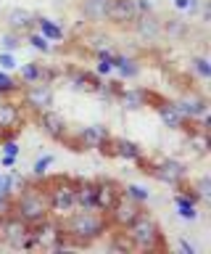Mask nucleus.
<instances>
[{
  "label": "nucleus",
  "instance_id": "f257e3e1",
  "mask_svg": "<svg viewBox=\"0 0 211 254\" xmlns=\"http://www.w3.org/2000/svg\"><path fill=\"white\" fill-rule=\"evenodd\" d=\"M58 228L72 238V241L80 246V249H87L92 246V241H98L103 233H108L111 222H108V214L98 212V209H72L64 217H56Z\"/></svg>",
  "mask_w": 211,
  "mask_h": 254
},
{
  "label": "nucleus",
  "instance_id": "f03ea898",
  "mask_svg": "<svg viewBox=\"0 0 211 254\" xmlns=\"http://www.w3.org/2000/svg\"><path fill=\"white\" fill-rule=\"evenodd\" d=\"M124 230H127L132 241V252H167L169 249L167 241H164L159 220L148 209H140V214Z\"/></svg>",
  "mask_w": 211,
  "mask_h": 254
},
{
  "label": "nucleus",
  "instance_id": "7ed1b4c3",
  "mask_svg": "<svg viewBox=\"0 0 211 254\" xmlns=\"http://www.w3.org/2000/svg\"><path fill=\"white\" fill-rule=\"evenodd\" d=\"M13 214L21 217L27 225H35V222H40L50 214L48 190L42 188L40 178H37L35 183H27V186L13 196Z\"/></svg>",
  "mask_w": 211,
  "mask_h": 254
},
{
  "label": "nucleus",
  "instance_id": "20e7f679",
  "mask_svg": "<svg viewBox=\"0 0 211 254\" xmlns=\"http://www.w3.org/2000/svg\"><path fill=\"white\" fill-rule=\"evenodd\" d=\"M42 188L48 190L50 217H64L74 209V178L72 175H42Z\"/></svg>",
  "mask_w": 211,
  "mask_h": 254
},
{
  "label": "nucleus",
  "instance_id": "39448f33",
  "mask_svg": "<svg viewBox=\"0 0 211 254\" xmlns=\"http://www.w3.org/2000/svg\"><path fill=\"white\" fill-rule=\"evenodd\" d=\"M98 151L103 156H108V159H124V162H132V164H137L140 159H143V154H145L135 140L119 138V135H108V138L98 146Z\"/></svg>",
  "mask_w": 211,
  "mask_h": 254
},
{
  "label": "nucleus",
  "instance_id": "423d86ee",
  "mask_svg": "<svg viewBox=\"0 0 211 254\" xmlns=\"http://www.w3.org/2000/svg\"><path fill=\"white\" fill-rule=\"evenodd\" d=\"M27 238H29V225L16 214H5L0 217V244L8 249H27Z\"/></svg>",
  "mask_w": 211,
  "mask_h": 254
},
{
  "label": "nucleus",
  "instance_id": "0eeeda50",
  "mask_svg": "<svg viewBox=\"0 0 211 254\" xmlns=\"http://www.w3.org/2000/svg\"><path fill=\"white\" fill-rule=\"evenodd\" d=\"M143 175H151L153 180L164 183V186L177 188L179 183H182V180L187 178V167H185L182 162H177V159H171V156H164L161 162H156L153 167L143 170Z\"/></svg>",
  "mask_w": 211,
  "mask_h": 254
},
{
  "label": "nucleus",
  "instance_id": "6e6552de",
  "mask_svg": "<svg viewBox=\"0 0 211 254\" xmlns=\"http://www.w3.org/2000/svg\"><path fill=\"white\" fill-rule=\"evenodd\" d=\"M21 103H24V109L32 111V114H40V111L50 109L53 106V85L35 82V85L21 87Z\"/></svg>",
  "mask_w": 211,
  "mask_h": 254
},
{
  "label": "nucleus",
  "instance_id": "1a4fd4ad",
  "mask_svg": "<svg viewBox=\"0 0 211 254\" xmlns=\"http://www.w3.org/2000/svg\"><path fill=\"white\" fill-rule=\"evenodd\" d=\"M122 196V183H116L111 178H98L95 180V209L108 214L116 206Z\"/></svg>",
  "mask_w": 211,
  "mask_h": 254
},
{
  "label": "nucleus",
  "instance_id": "9d476101",
  "mask_svg": "<svg viewBox=\"0 0 211 254\" xmlns=\"http://www.w3.org/2000/svg\"><path fill=\"white\" fill-rule=\"evenodd\" d=\"M61 79L66 82V87H72V90L77 93H90V95H95L98 93V87H100V79L98 74H92V71L87 69H69L61 74Z\"/></svg>",
  "mask_w": 211,
  "mask_h": 254
},
{
  "label": "nucleus",
  "instance_id": "9b49d317",
  "mask_svg": "<svg viewBox=\"0 0 211 254\" xmlns=\"http://www.w3.org/2000/svg\"><path fill=\"white\" fill-rule=\"evenodd\" d=\"M35 122H37V127L48 135V138H53V140H61V135L66 132V127H69V122H66V117L64 114H58L56 109H45V111H40V114H35Z\"/></svg>",
  "mask_w": 211,
  "mask_h": 254
},
{
  "label": "nucleus",
  "instance_id": "f8f14e48",
  "mask_svg": "<svg viewBox=\"0 0 211 254\" xmlns=\"http://www.w3.org/2000/svg\"><path fill=\"white\" fill-rule=\"evenodd\" d=\"M140 209H143V204L132 201V198H127L122 193L119 201H116V206L108 212V222H111V228H127L129 222L140 214Z\"/></svg>",
  "mask_w": 211,
  "mask_h": 254
},
{
  "label": "nucleus",
  "instance_id": "ddd939ff",
  "mask_svg": "<svg viewBox=\"0 0 211 254\" xmlns=\"http://www.w3.org/2000/svg\"><path fill=\"white\" fill-rule=\"evenodd\" d=\"M106 19L111 24H116V27H132V21L137 19L135 0H111Z\"/></svg>",
  "mask_w": 211,
  "mask_h": 254
},
{
  "label": "nucleus",
  "instance_id": "4468645a",
  "mask_svg": "<svg viewBox=\"0 0 211 254\" xmlns=\"http://www.w3.org/2000/svg\"><path fill=\"white\" fill-rule=\"evenodd\" d=\"M116 103H122L124 111H140L148 106V87H116Z\"/></svg>",
  "mask_w": 211,
  "mask_h": 254
},
{
  "label": "nucleus",
  "instance_id": "2eb2a0df",
  "mask_svg": "<svg viewBox=\"0 0 211 254\" xmlns=\"http://www.w3.org/2000/svg\"><path fill=\"white\" fill-rule=\"evenodd\" d=\"M132 29H135V35L143 40V43H156L164 32H161V21L156 19L153 13H143L137 16L135 21H132Z\"/></svg>",
  "mask_w": 211,
  "mask_h": 254
},
{
  "label": "nucleus",
  "instance_id": "dca6fc26",
  "mask_svg": "<svg viewBox=\"0 0 211 254\" xmlns=\"http://www.w3.org/2000/svg\"><path fill=\"white\" fill-rule=\"evenodd\" d=\"M74 209H95V180L74 178Z\"/></svg>",
  "mask_w": 211,
  "mask_h": 254
},
{
  "label": "nucleus",
  "instance_id": "f3484780",
  "mask_svg": "<svg viewBox=\"0 0 211 254\" xmlns=\"http://www.w3.org/2000/svg\"><path fill=\"white\" fill-rule=\"evenodd\" d=\"M108 135H111V130H108L106 125H100V122H95V125H80V140H82V146L87 151L98 148Z\"/></svg>",
  "mask_w": 211,
  "mask_h": 254
},
{
  "label": "nucleus",
  "instance_id": "a211bd4d",
  "mask_svg": "<svg viewBox=\"0 0 211 254\" xmlns=\"http://www.w3.org/2000/svg\"><path fill=\"white\" fill-rule=\"evenodd\" d=\"M35 16L37 13L27 11V8H11L5 13V21H8V29L19 32V35H27V32L35 29Z\"/></svg>",
  "mask_w": 211,
  "mask_h": 254
},
{
  "label": "nucleus",
  "instance_id": "6ab92c4d",
  "mask_svg": "<svg viewBox=\"0 0 211 254\" xmlns=\"http://www.w3.org/2000/svg\"><path fill=\"white\" fill-rule=\"evenodd\" d=\"M198 198L195 196H190V193H182V190H179V193L174 196V206H177V217L179 220H185V222H195L201 217V212H198Z\"/></svg>",
  "mask_w": 211,
  "mask_h": 254
},
{
  "label": "nucleus",
  "instance_id": "aec40b11",
  "mask_svg": "<svg viewBox=\"0 0 211 254\" xmlns=\"http://www.w3.org/2000/svg\"><path fill=\"white\" fill-rule=\"evenodd\" d=\"M114 71H119L122 79H137L140 71H143V66H140V59H135V56L116 53L114 56Z\"/></svg>",
  "mask_w": 211,
  "mask_h": 254
},
{
  "label": "nucleus",
  "instance_id": "412c9836",
  "mask_svg": "<svg viewBox=\"0 0 211 254\" xmlns=\"http://www.w3.org/2000/svg\"><path fill=\"white\" fill-rule=\"evenodd\" d=\"M35 29L40 32V35L45 40H50V43H64V27L56 21V19H50V16H35Z\"/></svg>",
  "mask_w": 211,
  "mask_h": 254
},
{
  "label": "nucleus",
  "instance_id": "4be33fe9",
  "mask_svg": "<svg viewBox=\"0 0 211 254\" xmlns=\"http://www.w3.org/2000/svg\"><path fill=\"white\" fill-rule=\"evenodd\" d=\"M156 111H159L164 127H169V130H179V127H182V122H185L182 114H179L177 106H174V101H169V98H164L159 106H156Z\"/></svg>",
  "mask_w": 211,
  "mask_h": 254
},
{
  "label": "nucleus",
  "instance_id": "5701e85b",
  "mask_svg": "<svg viewBox=\"0 0 211 254\" xmlns=\"http://www.w3.org/2000/svg\"><path fill=\"white\" fill-rule=\"evenodd\" d=\"M187 71H190V77H198L201 82L211 79V64H209L206 56H193V59H190V66H187Z\"/></svg>",
  "mask_w": 211,
  "mask_h": 254
},
{
  "label": "nucleus",
  "instance_id": "b1692460",
  "mask_svg": "<svg viewBox=\"0 0 211 254\" xmlns=\"http://www.w3.org/2000/svg\"><path fill=\"white\" fill-rule=\"evenodd\" d=\"M111 230V241H108V249L111 252H132V241L124 228H108Z\"/></svg>",
  "mask_w": 211,
  "mask_h": 254
},
{
  "label": "nucleus",
  "instance_id": "393cba45",
  "mask_svg": "<svg viewBox=\"0 0 211 254\" xmlns=\"http://www.w3.org/2000/svg\"><path fill=\"white\" fill-rule=\"evenodd\" d=\"M24 43H29V48H35V51H37V53H42V56L53 53V43H50V40H45L37 29L27 32V35H24Z\"/></svg>",
  "mask_w": 211,
  "mask_h": 254
},
{
  "label": "nucleus",
  "instance_id": "a878e982",
  "mask_svg": "<svg viewBox=\"0 0 211 254\" xmlns=\"http://www.w3.org/2000/svg\"><path fill=\"white\" fill-rule=\"evenodd\" d=\"M187 146L193 148L195 156H206L209 154V132H187Z\"/></svg>",
  "mask_w": 211,
  "mask_h": 254
},
{
  "label": "nucleus",
  "instance_id": "bb28decb",
  "mask_svg": "<svg viewBox=\"0 0 211 254\" xmlns=\"http://www.w3.org/2000/svg\"><path fill=\"white\" fill-rule=\"evenodd\" d=\"M122 193L127 198H132V201H137V204H145L148 198H151V190L145 186H140V183H127V186H122Z\"/></svg>",
  "mask_w": 211,
  "mask_h": 254
},
{
  "label": "nucleus",
  "instance_id": "cd10ccee",
  "mask_svg": "<svg viewBox=\"0 0 211 254\" xmlns=\"http://www.w3.org/2000/svg\"><path fill=\"white\" fill-rule=\"evenodd\" d=\"M21 45H24V35H19V32L8 29V32H3V35H0V51H11V53H16Z\"/></svg>",
  "mask_w": 211,
  "mask_h": 254
},
{
  "label": "nucleus",
  "instance_id": "c85d7f7f",
  "mask_svg": "<svg viewBox=\"0 0 211 254\" xmlns=\"http://www.w3.org/2000/svg\"><path fill=\"white\" fill-rule=\"evenodd\" d=\"M161 32H167V35H171V37H185L187 35V21H182L179 16L167 19V21H161Z\"/></svg>",
  "mask_w": 211,
  "mask_h": 254
},
{
  "label": "nucleus",
  "instance_id": "c756f323",
  "mask_svg": "<svg viewBox=\"0 0 211 254\" xmlns=\"http://www.w3.org/2000/svg\"><path fill=\"white\" fill-rule=\"evenodd\" d=\"M203 0H171V8L182 16H198V8H201Z\"/></svg>",
  "mask_w": 211,
  "mask_h": 254
},
{
  "label": "nucleus",
  "instance_id": "7c9ffc66",
  "mask_svg": "<svg viewBox=\"0 0 211 254\" xmlns=\"http://www.w3.org/2000/svg\"><path fill=\"white\" fill-rule=\"evenodd\" d=\"M53 162H56V154H42V156H37L35 164H32L35 178H42V175H48V170L53 167Z\"/></svg>",
  "mask_w": 211,
  "mask_h": 254
},
{
  "label": "nucleus",
  "instance_id": "2f4dec72",
  "mask_svg": "<svg viewBox=\"0 0 211 254\" xmlns=\"http://www.w3.org/2000/svg\"><path fill=\"white\" fill-rule=\"evenodd\" d=\"M193 188H195V193L201 196V204L211 201V180H209V175H201L198 183H193Z\"/></svg>",
  "mask_w": 211,
  "mask_h": 254
},
{
  "label": "nucleus",
  "instance_id": "473e14b6",
  "mask_svg": "<svg viewBox=\"0 0 211 254\" xmlns=\"http://www.w3.org/2000/svg\"><path fill=\"white\" fill-rule=\"evenodd\" d=\"M27 183H29V180L24 178V175H19V172H8V188H11V196H16L19 190L27 186Z\"/></svg>",
  "mask_w": 211,
  "mask_h": 254
},
{
  "label": "nucleus",
  "instance_id": "72a5a7b5",
  "mask_svg": "<svg viewBox=\"0 0 211 254\" xmlns=\"http://www.w3.org/2000/svg\"><path fill=\"white\" fill-rule=\"evenodd\" d=\"M16 66H19L16 56H13L11 51H0V69H3V71H13Z\"/></svg>",
  "mask_w": 211,
  "mask_h": 254
},
{
  "label": "nucleus",
  "instance_id": "f704fd0d",
  "mask_svg": "<svg viewBox=\"0 0 211 254\" xmlns=\"http://www.w3.org/2000/svg\"><path fill=\"white\" fill-rule=\"evenodd\" d=\"M0 148H3V154H11V156H19V151H21V146L16 143V138H5V140H0Z\"/></svg>",
  "mask_w": 211,
  "mask_h": 254
},
{
  "label": "nucleus",
  "instance_id": "c9c22d12",
  "mask_svg": "<svg viewBox=\"0 0 211 254\" xmlns=\"http://www.w3.org/2000/svg\"><path fill=\"white\" fill-rule=\"evenodd\" d=\"M13 212V196H0V217Z\"/></svg>",
  "mask_w": 211,
  "mask_h": 254
},
{
  "label": "nucleus",
  "instance_id": "e433bc0d",
  "mask_svg": "<svg viewBox=\"0 0 211 254\" xmlns=\"http://www.w3.org/2000/svg\"><path fill=\"white\" fill-rule=\"evenodd\" d=\"M135 8H137V16L153 13V0H135Z\"/></svg>",
  "mask_w": 211,
  "mask_h": 254
},
{
  "label": "nucleus",
  "instance_id": "4c0bfd02",
  "mask_svg": "<svg viewBox=\"0 0 211 254\" xmlns=\"http://www.w3.org/2000/svg\"><path fill=\"white\" fill-rule=\"evenodd\" d=\"M177 249H179V252H185V254H195V252H198V246L190 244L187 238H179V241H177Z\"/></svg>",
  "mask_w": 211,
  "mask_h": 254
},
{
  "label": "nucleus",
  "instance_id": "58836bf2",
  "mask_svg": "<svg viewBox=\"0 0 211 254\" xmlns=\"http://www.w3.org/2000/svg\"><path fill=\"white\" fill-rule=\"evenodd\" d=\"M0 196H11V188H8V172H0Z\"/></svg>",
  "mask_w": 211,
  "mask_h": 254
},
{
  "label": "nucleus",
  "instance_id": "ea45409f",
  "mask_svg": "<svg viewBox=\"0 0 211 254\" xmlns=\"http://www.w3.org/2000/svg\"><path fill=\"white\" fill-rule=\"evenodd\" d=\"M16 159H19V156L3 154V156H0V164H3V170H11V167H16Z\"/></svg>",
  "mask_w": 211,
  "mask_h": 254
},
{
  "label": "nucleus",
  "instance_id": "a19ab883",
  "mask_svg": "<svg viewBox=\"0 0 211 254\" xmlns=\"http://www.w3.org/2000/svg\"><path fill=\"white\" fill-rule=\"evenodd\" d=\"M114 71V64H106V61H98V77H108Z\"/></svg>",
  "mask_w": 211,
  "mask_h": 254
}]
</instances>
